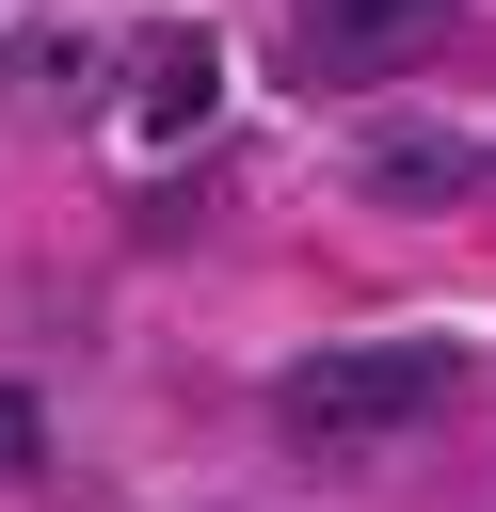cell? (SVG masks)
I'll list each match as a JSON object with an SVG mask.
<instances>
[{
    "label": "cell",
    "instance_id": "1",
    "mask_svg": "<svg viewBox=\"0 0 496 512\" xmlns=\"http://www.w3.org/2000/svg\"><path fill=\"white\" fill-rule=\"evenodd\" d=\"M432 400H448V352H432V336H336V352H304V368L272 384V416H288V432H320V448L416 432Z\"/></svg>",
    "mask_w": 496,
    "mask_h": 512
},
{
    "label": "cell",
    "instance_id": "2",
    "mask_svg": "<svg viewBox=\"0 0 496 512\" xmlns=\"http://www.w3.org/2000/svg\"><path fill=\"white\" fill-rule=\"evenodd\" d=\"M448 16H464V0H304V16H288V80H304V96H368V80L432 64Z\"/></svg>",
    "mask_w": 496,
    "mask_h": 512
},
{
    "label": "cell",
    "instance_id": "3",
    "mask_svg": "<svg viewBox=\"0 0 496 512\" xmlns=\"http://www.w3.org/2000/svg\"><path fill=\"white\" fill-rule=\"evenodd\" d=\"M352 176H368V208H464L480 192V144L464 128H368Z\"/></svg>",
    "mask_w": 496,
    "mask_h": 512
},
{
    "label": "cell",
    "instance_id": "4",
    "mask_svg": "<svg viewBox=\"0 0 496 512\" xmlns=\"http://www.w3.org/2000/svg\"><path fill=\"white\" fill-rule=\"evenodd\" d=\"M208 96H224L208 32H160V48H144V96H128V112H144V144H176V128H208Z\"/></svg>",
    "mask_w": 496,
    "mask_h": 512
},
{
    "label": "cell",
    "instance_id": "5",
    "mask_svg": "<svg viewBox=\"0 0 496 512\" xmlns=\"http://www.w3.org/2000/svg\"><path fill=\"white\" fill-rule=\"evenodd\" d=\"M0 80H16V96H80V80H96V48H80V32H16V48H0Z\"/></svg>",
    "mask_w": 496,
    "mask_h": 512
},
{
    "label": "cell",
    "instance_id": "6",
    "mask_svg": "<svg viewBox=\"0 0 496 512\" xmlns=\"http://www.w3.org/2000/svg\"><path fill=\"white\" fill-rule=\"evenodd\" d=\"M32 464H48V400H32V384H0V496H16Z\"/></svg>",
    "mask_w": 496,
    "mask_h": 512
}]
</instances>
